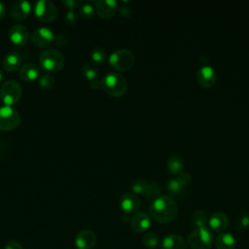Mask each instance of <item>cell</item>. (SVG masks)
<instances>
[{
  "label": "cell",
  "instance_id": "6da1fadb",
  "mask_svg": "<svg viewBox=\"0 0 249 249\" xmlns=\"http://www.w3.org/2000/svg\"><path fill=\"white\" fill-rule=\"evenodd\" d=\"M151 217L161 224L172 222L178 214V206L175 200L168 196L156 197L149 207Z\"/></svg>",
  "mask_w": 249,
  "mask_h": 249
},
{
  "label": "cell",
  "instance_id": "7a4b0ae2",
  "mask_svg": "<svg viewBox=\"0 0 249 249\" xmlns=\"http://www.w3.org/2000/svg\"><path fill=\"white\" fill-rule=\"evenodd\" d=\"M100 81L103 90L107 94L114 97L122 96L127 89L126 80L123 75L119 73L110 72L106 74Z\"/></svg>",
  "mask_w": 249,
  "mask_h": 249
},
{
  "label": "cell",
  "instance_id": "3957f363",
  "mask_svg": "<svg viewBox=\"0 0 249 249\" xmlns=\"http://www.w3.org/2000/svg\"><path fill=\"white\" fill-rule=\"evenodd\" d=\"M39 63L48 72H58L63 68L65 58L63 53L58 50L47 49L40 54Z\"/></svg>",
  "mask_w": 249,
  "mask_h": 249
},
{
  "label": "cell",
  "instance_id": "277c9868",
  "mask_svg": "<svg viewBox=\"0 0 249 249\" xmlns=\"http://www.w3.org/2000/svg\"><path fill=\"white\" fill-rule=\"evenodd\" d=\"M187 242L192 249H210L213 245L214 237L206 227L196 228L188 234Z\"/></svg>",
  "mask_w": 249,
  "mask_h": 249
},
{
  "label": "cell",
  "instance_id": "5b68a950",
  "mask_svg": "<svg viewBox=\"0 0 249 249\" xmlns=\"http://www.w3.org/2000/svg\"><path fill=\"white\" fill-rule=\"evenodd\" d=\"M22 95L21 86L15 80L6 81L0 88V99L5 106L17 104Z\"/></svg>",
  "mask_w": 249,
  "mask_h": 249
},
{
  "label": "cell",
  "instance_id": "8992f818",
  "mask_svg": "<svg viewBox=\"0 0 249 249\" xmlns=\"http://www.w3.org/2000/svg\"><path fill=\"white\" fill-rule=\"evenodd\" d=\"M33 12L35 17L43 22H52L57 18L58 10L50 0H39L35 3Z\"/></svg>",
  "mask_w": 249,
  "mask_h": 249
},
{
  "label": "cell",
  "instance_id": "52a82bcc",
  "mask_svg": "<svg viewBox=\"0 0 249 249\" xmlns=\"http://www.w3.org/2000/svg\"><path fill=\"white\" fill-rule=\"evenodd\" d=\"M134 62L133 53L127 49H120L111 53L109 57L110 65L119 71L128 70Z\"/></svg>",
  "mask_w": 249,
  "mask_h": 249
},
{
  "label": "cell",
  "instance_id": "ba28073f",
  "mask_svg": "<svg viewBox=\"0 0 249 249\" xmlns=\"http://www.w3.org/2000/svg\"><path fill=\"white\" fill-rule=\"evenodd\" d=\"M20 115L10 106L0 107V129L3 131H11L16 129L20 124Z\"/></svg>",
  "mask_w": 249,
  "mask_h": 249
},
{
  "label": "cell",
  "instance_id": "9c48e42d",
  "mask_svg": "<svg viewBox=\"0 0 249 249\" xmlns=\"http://www.w3.org/2000/svg\"><path fill=\"white\" fill-rule=\"evenodd\" d=\"M55 40V36L52 29L42 26L35 29L31 34V43L38 49L50 47Z\"/></svg>",
  "mask_w": 249,
  "mask_h": 249
},
{
  "label": "cell",
  "instance_id": "30bf717a",
  "mask_svg": "<svg viewBox=\"0 0 249 249\" xmlns=\"http://www.w3.org/2000/svg\"><path fill=\"white\" fill-rule=\"evenodd\" d=\"M32 11V5L25 0L14 1L9 8V15L16 20H23L27 18Z\"/></svg>",
  "mask_w": 249,
  "mask_h": 249
},
{
  "label": "cell",
  "instance_id": "8fae6325",
  "mask_svg": "<svg viewBox=\"0 0 249 249\" xmlns=\"http://www.w3.org/2000/svg\"><path fill=\"white\" fill-rule=\"evenodd\" d=\"M8 37L14 45L22 47L28 43L30 39V33L26 26L22 24H15L10 28Z\"/></svg>",
  "mask_w": 249,
  "mask_h": 249
},
{
  "label": "cell",
  "instance_id": "7c38bea8",
  "mask_svg": "<svg viewBox=\"0 0 249 249\" xmlns=\"http://www.w3.org/2000/svg\"><path fill=\"white\" fill-rule=\"evenodd\" d=\"M119 204L124 214L131 215L139 209L140 199L134 194L125 193L120 196Z\"/></svg>",
  "mask_w": 249,
  "mask_h": 249
},
{
  "label": "cell",
  "instance_id": "4fadbf2b",
  "mask_svg": "<svg viewBox=\"0 0 249 249\" xmlns=\"http://www.w3.org/2000/svg\"><path fill=\"white\" fill-rule=\"evenodd\" d=\"M95 243L96 235L90 230H83L75 237V245L78 249H91Z\"/></svg>",
  "mask_w": 249,
  "mask_h": 249
},
{
  "label": "cell",
  "instance_id": "5bb4252c",
  "mask_svg": "<svg viewBox=\"0 0 249 249\" xmlns=\"http://www.w3.org/2000/svg\"><path fill=\"white\" fill-rule=\"evenodd\" d=\"M118 3L115 0H98L95 2V12L102 18H109L117 11Z\"/></svg>",
  "mask_w": 249,
  "mask_h": 249
},
{
  "label": "cell",
  "instance_id": "9a60e30c",
  "mask_svg": "<svg viewBox=\"0 0 249 249\" xmlns=\"http://www.w3.org/2000/svg\"><path fill=\"white\" fill-rule=\"evenodd\" d=\"M196 81L201 87L204 88H209L213 86L216 82L215 70L208 65L202 66L196 72Z\"/></svg>",
  "mask_w": 249,
  "mask_h": 249
},
{
  "label": "cell",
  "instance_id": "2e32d148",
  "mask_svg": "<svg viewBox=\"0 0 249 249\" xmlns=\"http://www.w3.org/2000/svg\"><path fill=\"white\" fill-rule=\"evenodd\" d=\"M22 56L18 52L9 53L2 61V66L4 70L9 73H14L21 67Z\"/></svg>",
  "mask_w": 249,
  "mask_h": 249
},
{
  "label": "cell",
  "instance_id": "e0dca14e",
  "mask_svg": "<svg viewBox=\"0 0 249 249\" xmlns=\"http://www.w3.org/2000/svg\"><path fill=\"white\" fill-rule=\"evenodd\" d=\"M208 224L214 231H224L229 227V218L223 212H215L209 218Z\"/></svg>",
  "mask_w": 249,
  "mask_h": 249
},
{
  "label": "cell",
  "instance_id": "ac0fdd59",
  "mask_svg": "<svg viewBox=\"0 0 249 249\" xmlns=\"http://www.w3.org/2000/svg\"><path fill=\"white\" fill-rule=\"evenodd\" d=\"M151 226L150 216L144 212L135 214L131 218V227L136 232H143L147 231Z\"/></svg>",
  "mask_w": 249,
  "mask_h": 249
},
{
  "label": "cell",
  "instance_id": "d6986e66",
  "mask_svg": "<svg viewBox=\"0 0 249 249\" xmlns=\"http://www.w3.org/2000/svg\"><path fill=\"white\" fill-rule=\"evenodd\" d=\"M160 249H186V244L181 235L172 233L162 239Z\"/></svg>",
  "mask_w": 249,
  "mask_h": 249
},
{
  "label": "cell",
  "instance_id": "ffe728a7",
  "mask_svg": "<svg viewBox=\"0 0 249 249\" xmlns=\"http://www.w3.org/2000/svg\"><path fill=\"white\" fill-rule=\"evenodd\" d=\"M40 70L35 64L28 62L19 68V77L25 82H34L39 78Z\"/></svg>",
  "mask_w": 249,
  "mask_h": 249
},
{
  "label": "cell",
  "instance_id": "44dd1931",
  "mask_svg": "<svg viewBox=\"0 0 249 249\" xmlns=\"http://www.w3.org/2000/svg\"><path fill=\"white\" fill-rule=\"evenodd\" d=\"M215 246L217 249H235L236 240L231 233L225 232L219 234L215 238Z\"/></svg>",
  "mask_w": 249,
  "mask_h": 249
},
{
  "label": "cell",
  "instance_id": "7402d4cb",
  "mask_svg": "<svg viewBox=\"0 0 249 249\" xmlns=\"http://www.w3.org/2000/svg\"><path fill=\"white\" fill-rule=\"evenodd\" d=\"M167 168L172 174H179L184 168L183 160L179 156H171L167 160Z\"/></svg>",
  "mask_w": 249,
  "mask_h": 249
},
{
  "label": "cell",
  "instance_id": "603a6c76",
  "mask_svg": "<svg viewBox=\"0 0 249 249\" xmlns=\"http://www.w3.org/2000/svg\"><path fill=\"white\" fill-rule=\"evenodd\" d=\"M191 222L196 228H204L208 223L207 214L202 210H196L191 217Z\"/></svg>",
  "mask_w": 249,
  "mask_h": 249
},
{
  "label": "cell",
  "instance_id": "cb8c5ba5",
  "mask_svg": "<svg viewBox=\"0 0 249 249\" xmlns=\"http://www.w3.org/2000/svg\"><path fill=\"white\" fill-rule=\"evenodd\" d=\"M81 70H82L83 76H84L85 78H87L88 80H89L90 82H91V81H94V80H97L99 73H98L97 68H96L94 65H92V64H90V63L84 64V65L82 66V69H81Z\"/></svg>",
  "mask_w": 249,
  "mask_h": 249
},
{
  "label": "cell",
  "instance_id": "d4e9b609",
  "mask_svg": "<svg viewBox=\"0 0 249 249\" xmlns=\"http://www.w3.org/2000/svg\"><path fill=\"white\" fill-rule=\"evenodd\" d=\"M159 242H160L159 236L153 231L146 232L142 236V243L144 246L148 248H156L159 245Z\"/></svg>",
  "mask_w": 249,
  "mask_h": 249
},
{
  "label": "cell",
  "instance_id": "484cf974",
  "mask_svg": "<svg viewBox=\"0 0 249 249\" xmlns=\"http://www.w3.org/2000/svg\"><path fill=\"white\" fill-rule=\"evenodd\" d=\"M90 58L95 63L102 64L106 60V52L99 47H96L91 50L90 52Z\"/></svg>",
  "mask_w": 249,
  "mask_h": 249
},
{
  "label": "cell",
  "instance_id": "4316f807",
  "mask_svg": "<svg viewBox=\"0 0 249 249\" xmlns=\"http://www.w3.org/2000/svg\"><path fill=\"white\" fill-rule=\"evenodd\" d=\"M166 189L169 193L173 195H180L183 192L184 186L179 183V181L176 178H172L167 181L166 183Z\"/></svg>",
  "mask_w": 249,
  "mask_h": 249
},
{
  "label": "cell",
  "instance_id": "83f0119b",
  "mask_svg": "<svg viewBox=\"0 0 249 249\" xmlns=\"http://www.w3.org/2000/svg\"><path fill=\"white\" fill-rule=\"evenodd\" d=\"M160 193V187L155 182H148L145 192L143 196H145L147 198H151L154 196H157Z\"/></svg>",
  "mask_w": 249,
  "mask_h": 249
},
{
  "label": "cell",
  "instance_id": "f1b7e54d",
  "mask_svg": "<svg viewBox=\"0 0 249 249\" xmlns=\"http://www.w3.org/2000/svg\"><path fill=\"white\" fill-rule=\"evenodd\" d=\"M55 84L54 78L50 74H45L39 79V86L44 89H52Z\"/></svg>",
  "mask_w": 249,
  "mask_h": 249
},
{
  "label": "cell",
  "instance_id": "f546056e",
  "mask_svg": "<svg viewBox=\"0 0 249 249\" xmlns=\"http://www.w3.org/2000/svg\"><path fill=\"white\" fill-rule=\"evenodd\" d=\"M94 14V8L91 4L89 3H86V4H83L80 9H79V15L82 18L84 19H89L92 18Z\"/></svg>",
  "mask_w": 249,
  "mask_h": 249
},
{
  "label": "cell",
  "instance_id": "4dcf8cb0",
  "mask_svg": "<svg viewBox=\"0 0 249 249\" xmlns=\"http://www.w3.org/2000/svg\"><path fill=\"white\" fill-rule=\"evenodd\" d=\"M235 225L239 230H245L249 227V214L247 212L240 213L235 219Z\"/></svg>",
  "mask_w": 249,
  "mask_h": 249
},
{
  "label": "cell",
  "instance_id": "1f68e13d",
  "mask_svg": "<svg viewBox=\"0 0 249 249\" xmlns=\"http://www.w3.org/2000/svg\"><path fill=\"white\" fill-rule=\"evenodd\" d=\"M147 181L143 180V179H135L133 180V182L131 183V189L135 194H141L143 195L147 186Z\"/></svg>",
  "mask_w": 249,
  "mask_h": 249
},
{
  "label": "cell",
  "instance_id": "d6a6232c",
  "mask_svg": "<svg viewBox=\"0 0 249 249\" xmlns=\"http://www.w3.org/2000/svg\"><path fill=\"white\" fill-rule=\"evenodd\" d=\"M180 184H182L184 187L191 181V175L187 171H181L179 174H177L176 178Z\"/></svg>",
  "mask_w": 249,
  "mask_h": 249
},
{
  "label": "cell",
  "instance_id": "836d02e7",
  "mask_svg": "<svg viewBox=\"0 0 249 249\" xmlns=\"http://www.w3.org/2000/svg\"><path fill=\"white\" fill-rule=\"evenodd\" d=\"M64 6H66L69 10H74L75 8L79 7L81 4V1L79 0H64L61 2Z\"/></svg>",
  "mask_w": 249,
  "mask_h": 249
},
{
  "label": "cell",
  "instance_id": "e575fe53",
  "mask_svg": "<svg viewBox=\"0 0 249 249\" xmlns=\"http://www.w3.org/2000/svg\"><path fill=\"white\" fill-rule=\"evenodd\" d=\"M77 18V16H76V13L73 11V10H69L66 14H65V20L68 22V23H74L75 20Z\"/></svg>",
  "mask_w": 249,
  "mask_h": 249
},
{
  "label": "cell",
  "instance_id": "d590c367",
  "mask_svg": "<svg viewBox=\"0 0 249 249\" xmlns=\"http://www.w3.org/2000/svg\"><path fill=\"white\" fill-rule=\"evenodd\" d=\"M5 249H23V248L19 242L16 240H12L5 245Z\"/></svg>",
  "mask_w": 249,
  "mask_h": 249
},
{
  "label": "cell",
  "instance_id": "8d00e7d4",
  "mask_svg": "<svg viewBox=\"0 0 249 249\" xmlns=\"http://www.w3.org/2000/svg\"><path fill=\"white\" fill-rule=\"evenodd\" d=\"M132 13V10L128 6H122L120 9V14L124 17H130Z\"/></svg>",
  "mask_w": 249,
  "mask_h": 249
},
{
  "label": "cell",
  "instance_id": "74e56055",
  "mask_svg": "<svg viewBox=\"0 0 249 249\" xmlns=\"http://www.w3.org/2000/svg\"><path fill=\"white\" fill-rule=\"evenodd\" d=\"M6 12H7V9H6V6L4 5L3 2L0 1V20L4 18L5 15H6Z\"/></svg>",
  "mask_w": 249,
  "mask_h": 249
},
{
  "label": "cell",
  "instance_id": "f35d334b",
  "mask_svg": "<svg viewBox=\"0 0 249 249\" xmlns=\"http://www.w3.org/2000/svg\"><path fill=\"white\" fill-rule=\"evenodd\" d=\"M90 87H91L92 89H94L101 88V81H100V80L91 81V82H90Z\"/></svg>",
  "mask_w": 249,
  "mask_h": 249
},
{
  "label": "cell",
  "instance_id": "ab89813d",
  "mask_svg": "<svg viewBox=\"0 0 249 249\" xmlns=\"http://www.w3.org/2000/svg\"><path fill=\"white\" fill-rule=\"evenodd\" d=\"M3 78H4V74H3V71H2V70H0V83L2 82Z\"/></svg>",
  "mask_w": 249,
  "mask_h": 249
}]
</instances>
